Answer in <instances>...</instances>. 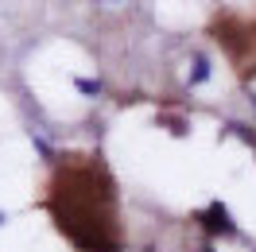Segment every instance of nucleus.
I'll return each mask as SVG.
<instances>
[{"mask_svg": "<svg viewBox=\"0 0 256 252\" xmlns=\"http://www.w3.org/2000/svg\"><path fill=\"white\" fill-rule=\"evenodd\" d=\"M206 229H210V233H222V236L237 233V225H233V218H229V210H225L222 202H214L206 210Z\"/></svg>", "mask_w": 256, "mask_h": 252, "instance_id": "f257e3e1", "label": "nucleus"}, {"mask_svg": "<svg viewBox=\"0 0 256 252\" xmlns=\"http://www.w3.org/2000/svg\"><path fill=\"white\" fill-rule=\"evenodd\" d=\"M206 78H210V62L198 54V58H194V74H190V82H194V86H202Z\"/></svg>", "mask_w": 256, "mask_h": 252, "instance_id": "f03ea898", "label": "nucleus"}, {"mask_svg": "<svg viewBox=\"0 0 256 252\" xmlns=\"http://www.w3.org/2000/svg\"><path fill=\"white\" fill-rule=\"evenodd\" d=\"M78 90H82L86 97H97V94H101V82H94V78H78Z\"/></svg>", "mask_w": 256, "mask_h": 252, "instance_id": "7ed1b4c3", "label": "nucleus"}, {"mask_svg": "<svg viewBox=\"0 0 256 252\" xmlns=\"http://www.w3.org/2000/svg\"><path fill=\"white\" fill-rule=\"evenodd\" d=\"M0 221H4V214H0Z\"/></svg>", "mask_w": 256, "mask_h": 252, "instance_id": "39448f33", "label": "nucleus"}, {"mask_svg": "<svg viewBox=\"0 0 256 252\" xmlns=\"http://www.w3.org/2000/svg\"><path fill=\"white\" fill-rule=\"evenodd\" d=\"M252 105H256V97H252Z\"/></svg>", "mask_w": 256, "mask_h": 252, "instance_id": "423d86ee", "label": "nucleus"}, {"mask_svg": "<svg viewBox=\"0 0 256 252\" xmlns=\"http://www.w3.org/2000/svg\"><path fill=\"white\" fill-rule=\"evenodd\" d=\"M202 252H214V248H202Z\"/></svg>", "mask_w": 256, "mask_h": 252, "instance_id": "20e7f679", "label": "nucleus"}]
</instances>
